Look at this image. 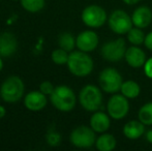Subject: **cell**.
I'll use <instances>...</instances> for the list:
<instances>
[{
	"label": "cell",
	"instance_id": "obj_1",
	"mask_svg": "<svg viewBox=\"0 0 152 151\" xmlns=\"http://www.w3.org/2000/svg\"><path fill=\"white\" fill-rule=\"evenodd\" d=\"M66 65L70 74L79 78H84L92 73L94 63L89 53L78 50L69 53Z\"/></svg>",
	"mask_w": 152,
	"mask_h": 151
},
{
	"label": "cell",
	"instance_id": "obj_2",
	"mask_svg": "<svg viewBox=\"0 0 152 151\" xmlns=\"http://www.w3.org/2000/svg\"><path fill=\"white\" fill-rule=\"evenodd\" d=\"M50 101L58 111L67 113L76 107L77 96L70 87L59 85L55 87L53 93L50 95Z\"/></svg>",
	"mask_w": 152,
	"mask_h": 151
},
{
	"label": "cell",
	"instance_id": "obj_3",
	"mask_svg": "<svg viewBox=\"0 0 152 151\" xmlns=\"http://www.w3.org/2000/svg\"><path fill=\"white\" fill-rule=\"evenodd\" d=\"M100 87L95 85H85L79 92V103L87 112L98 111L102 105V93Z\"/></svg>",
	"mask_w": 152,
	"mask_h": 151
},
{
	"label": "cell",
	"instance_id": "obj_4",
	"mask_svg": "<svg viewBox=\"0 0 152 151\" xmlns=\"http://www.w3.org/2000/svg\"><path fill=\"white\" fill-rule=\"evenodd\" d=\"M24 82L18 76L8 77L0 87L2 99L7 104H15L21 101L24 95Z\"/></svg>",
	"mask_w": 152,
	"mask_h": 151
},
{
	"label": "cell",
	"instance_id": "obj_5",
	"mask_svg": "<svg viewBox=\"0 0 152 151\" xmlns=\"http://www.w3.org/2000/svg\"><path fill=\"white\" fill-rule=\"evenodd\" d=\"M123 83L121 74L114 67H106L99 73L98 84L104 92L109 94H114L120 91L121 85Z\"/></svg>",
	"mask_w": 152,
	"mask_h": 151
},
{
	"label": "cell",
	"instance_id": "obj_6",
	"mask_svg": "<svg viewBox=\"0 0 152 151\" xmlns=\"http://www.w3.org/2000/svg\"><path fill=\"white\" fill-rule=\"evenodd\" d=\"M108 14L104 7L96 4L88 5L83 9L81 20L90 29H98L108 22Z\"/></svg>",
	"mask_w": 152,
	"mask_h": 151
},
{
	"label": "cell",
	"instance_id": "obj_7",
	"mask_svg": "<svg viewBox=\"0 0 152 151\" xmlns=\"http://www.w3.org/2000/svg\"><path fill=\"white\" fill-rule=\"evenodd\" d=\"M126 49L127 48L125 39L118 37L116 39L104 42L100 49V55L108 62H119L124 59Z\"/></svg>",
	"mask_w": 152,
	"mask_h": 151
},
{
	"label": "cell",
	"instance_id": "obj_8",
	"mask_svg": "<svg viewBox=\"0 0 152 151\" xmlns=\"http://www.w3.org/2000/svg\"><path fill=\"white\" fill-rule=\"evenodd\" d=\"M95 131L87 125H80L72 129L69 136V141L72 146L81 149L90 148L95 145L96 136Z\"/></svg>",
	"mask_w": 152,
	"mask_h": 151
},
{
	"label": "cell",
	"instance_id": "obj_9",
	"mask_svg": "<svg viewBox=\"0 0 152 151\" xmlns=\"http://www.w3.org/2000/svg\"><path fill=\"white\" fill-rule=\"evenodd\" d=\"M109 28L118 35H124L134 27L132 16L123 9H115L108 17Z\"/></svg>",
	"mask_w": 152,
	"mask_h": 151
},
{
	"label": "cell",
	"instance_id": "obj_10",
	"mask_svg": "<svg viewBox=\"0 0 152 151\" xmlns=\"http://www.w3.org/2000/svg\"><path fill=\"white\" fill-rule=\"evenodd\" d=\"M130 106L128 98L123 94L114 93L107 103V113L114 120H122L127 116Z\"/></svg>",
	"mask_w": 152,
	"mask_h": 151
},
{
	"label": "cell",
	"instance_id": "obj_11",
	"mask_svg": "<svg viewBox=\"0 0 152 151\" xmlns=\"http://www.w3.org/2000/svg\"><path fill=\"white\" fill-rule=\"evenodd\" d=\"M98 42H99V38L97 33L91 29L82 31L76 37V46L78 50L86 53L93 52L97 48Z\"/></svg>",
	"mask_w": 152,
	"mask_h": 151
},
{
	"label": "cell",
	"instance_id": "obj_12",
	"mask_svg": "<svg viewBox=\"0 0 152 151\" xmlns=\"http://www.w3.org/2000/svg\"><path fill=\"white\" fill-rule=\"evenodd\" d=\"M48 104L47 95L44 94L40 90L30 91L24 97V105L29 111L39 112L45 109Z\"/></svg>",
	"mask_w": 152,
	"mask_h": 151
},
{
	"label": "cell",
	"instance_id": "obj_13",
	"mask_svg": "<svg viewBox=\"0 0 152 151\" xmlns=\"http://www.w3.org/2000/svg\"><path fill=\"white\" fill-rule=\"evenodd\" d=\"M124 60L132 69H140L145 64L147 58L145 52L140 48V46H130L126 49Z\"/></svg>",
	"mask_w": 152,
	"mask_h": 151
},
{
	"label": "cell",
	"instance_id": "obj_14",
	"mask_svg": "<svg viewBox=\"0 0 152 151\" xmlns=\"http://www.w3.org/2000/svg\"><path fill=\"white\" fill-rule=\"evenodd\" d=\"M111 117L108 113H104L102 111H95L91 115L89 125L96 133H107L111 126Z\"/></svg>",
	"mask_w": 152,
	"mask_h": 151
},
{
	"label": "cell",
	"instance_id": "obj_15",
	"mask_svg": "<svg viewBox=\"0 0 152 151\" xmlns=\"http://www.w3.org/2000/svg\"><path fill=\"white\" fill-rule=\"evenodd\" d=\"M132 20L134 26L145 29L149 27L152 22V10L146 5L137 7L132 15Z\"/></svg>",
	"mask_w": 152,
	"mask_h": 151
},
{
	"label": "cell",
	"instance_id": "obj_16",
	"mask_svg": "<svg viewBox=\"0 0 152 151\" xmlns=\"http://www.w3.org/2000/svg\"><path fill=\"white\" fill-rule=\"evenodd\" d=\"M18 42L12 33L3 32L0 34V56L10 57L16 53Z\"/></svg>",
	"mask_w": 152,
	"mask_h": 151
},
{
	"label": "cell",
	"instance_id": "obj_17",
	"mask_svg": "<svg viewBox=\"0 0 152 151\" xmlns=\"http://www.w3.org/2000/svg\"><path fill=\"white\" fill-rule=\"evenodd\" d=\"M145 126L146 125L143 122H141L139 119L138 120H130L124 124L122 133H123L124 137L127 138V139L138 140L146 133Z\"/></svg>",
	"mask_w": 152,
	"mask_h": 151
},
{
	"label": "cell",
	"instance_id": "obj_18",
	"mask_svg": "<svg viewBox=\"0 0 152 151\" xmlns=\"http://www.w3.org/2000/svg\"><path fill=\"white\" fill-rule=\"evenodd\" d=\"M116 138L111 133H102L99 137L96 138L95 147L99 151H112L116 148Z\"/></svg>",
	"mask_w": 152,
	"mask_h": 151
},
{
	"label": "cell",
	"instance_id": "obj_19",
	"mask_svg": "<svg viewBox=\"0 0 152 151\" xmlns=\"http://www.w3.org/2000/svg\"><path fill=\"white\" fill-rule=\"evenodd\" d=\"M120 93L123 94L128 99H134L140 95L141 93V87L139 83L132 80L123 81L120 88Z\"/></svg>",
	"mask_w": 152,
	"mask_h": 151
},
{
	"label": "cell",
	"instance_id": "obj_20",
	"mask_svg": "<svg viewBox=\"0 0 152 151\" xmlns=\"http://www.w3.org/2000/svg\"><path fill=\"white\" fill-rule=\"evenodd\" d=\"M145 33L142 28L134 26L127 33H126V37H127V42L132 46H142L144 44L145 40Z\"/></svg>",
	"mask_w": 152,
	"mask_h": 151
},
{
	"label": "cell",
	"instance_id": "obj_21",
	"mask_svg": "<svg viewBox=\"0 0 152 151\" xmlns=\"http://www.w3.org/2000/svg\"><path fill=\"white\" fill-rule=\"evenodd\" d=\"M59 48L67 51L68 53L72 52L76 46V37L69 32H63L59 35L58 38Z\"/></svg>",
	"mask_w": 152,
	"mask_h": 151
},
{
	"label": "cell",
	"instance_id": "obj_22",
	"mask_svg": "<svg viewBox=\"0 0 152 151\" xmlns=\"http://www.w3.org/2000/svg\"><path fill=\"white\" fill-rule=\"evenodd\" d=\"M138 119L145 125H152V101L144 104L138 112Z\"/></svg>",
	"mask_w": 152,
	"mask_h": 151
},
{
	"label": "cell",
	"instance_id": "obj_23",
	"mask_svg": "<svg viewBox=\"0 0 152 151\" xmlns=\"http://www.w3.org/2000/svg\"><path fill=\"white\" fill-rule=\"evenodd\" d=\"M21 5L28 12H38L45 7L46 0H20Z\"/></svg>",
	"mask_w": 152,
	"mask_h": 151
},
{
	"label": "cell",
	"instance_id": "obj_24",
	"mask_svg": "<svg viewBox=\"0 0 152 151\" xmlns=\"http://www.w3.org/2000/svg\"><path fill=\"white\" fill-rule=\"evenodd\" d=\"M68 56H69V53L61 48H58V49H56V50H54L52 52V54H51L52 61L57 65L66 64L68 60Z\"/></svg>",
	"mask_w": 152,
	"mask_h": 151
},
{
	"label": "cell",
	"instance_id": "obj_25",
	"mask_svg": "<svg viewBox=\"0 0 152 151\" xmlns=\"http://www.w3.org/2000/svg\"><path fill=\"white\" fill-rule=\"evenodd\" d=\"M47 141L48 144L51 146H58L61 142V136L59 133L55 131H49L48 136H47Z\"/></svg>",
	"mask_w": 152,
	"mask_h": 151
},
{
	"label": "cell",
	"instance_id": "obj_26",
	"mask_svg": "<svg viewBox=\"0 0 152 151\" xmlns=\"http://www.w3.org/2000/svg\"><path fill=\"white\" fill-rule=\"evenodd\" d=\"M54 89H55L54 85L51 82H49V81H45V82H42V84L39 85V90L42 91L44 94L49 95V96L53 93Z\"/></svg>",
	"mask_w": 152,
	"mask_h": 151
},
{
	"label": "cell",
	"instance_id": "obj_27",
	"mask_svg": "<svg viewBox=\"0 0 152 151\" xmlns=\"http://www.w3.org/2000/svg\"><path fill=\"white\" fill-rule=\"evenodd\" d=\"M143 69H144L145 76L149 79H152V57L148 58L143 65Z\"/></svg>",
	"mask_w": 152,
	"mask_h": 151
},
{
	"label": "cell",
	"instance_id": "obj_28",
	"mask_svg": "<svg viewBox=\"0 0 152 151\" xmlns=\"http://www.w3.org/2000/svg\"><path fill=\"white\" fill-rule=\"evenodd\" d=\"M144 46L146 47V49H148L149 51H152V31H150V32L145 35Z\"/></svg>",
	"mask_w": 152,
	"mask_h": 151
},
{
	"label": "cell",
	"instance_id": "obj_29",
	"mask_svg": "<svg viewBox=\"0 0 152 151\" xmlns=\"http://www.w3.org/2000/svg\"><path fill=\"white\" fill-rule=\"evenodd\" d=\"M145 138H146V141L148 143L152 144V129H149L145 133Z\"/></svg>",
	"mask_w": 152,
	"mask_h": 151
},
{
	"label": "cell",
	"instance_id": "obj_30",
	"mask_svg": "<svg viewBox=\"0 0 152 151\" xmlns=\"http://www.w3.org/2000/svg\"><path fill=\"white\" fill-rule=\"evenodd\" d=\"M126 5H134V4H138L141 0H122Z\"/></svg>",
	"mask_w": 152,
	"mask_h": 151
},
{
	"label": "cell",
	"instance_id": "obj_31",
	"mask_svg": "<svg viewBox=\"0 0 152 151\" xmlns=\"http://www.w3.org/2000/svg\"><path fill=\"white\" fill-rule=\"evenodd\" d=\"M5 115H6V110H5V108H4L3 106L0 105V119L3 118V117L5 116Z\"/></svg>",
	"mask_w": 152,
	"mask_h": 151
},
{
	"label": "cell",
	"instance_id": "obj_32",
	"mask_svg": "<svg viewBox=\"0 0 152 151\" xmlns=\"http://www.w3.org/2000/svg\"><path fill=\"white\" fill-rule=\"evenodd\" d=\"M2 69H3V61H2L1 56H0V71H2Z\"/></svg>",
	"mask_w": 152,
	"mask_h": 151
},
{
	"label": "cell",
	"instance_id": "obj_33",
	"mask_svg": "<svg viewBox=\"0 0 152 151\" xmlns=\"http://www.w3.org/2000/svg\"><path fill=\"white\" fill-rule=\"evenodd\" d=\"M0 96H1V93H0Z\"/></svg>",
	"mask_w": 152,
	"mask_h": 151
}]
</instances>
